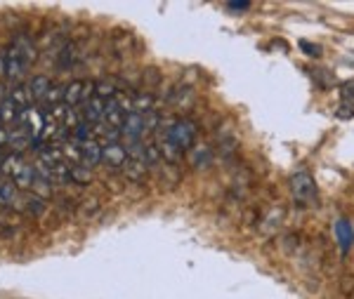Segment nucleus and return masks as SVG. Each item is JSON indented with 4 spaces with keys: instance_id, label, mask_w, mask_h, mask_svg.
<instances>
[{
    "instance_id": "17",
    "label": "nucleus",
    "mask_w": 354,
    "mask_h": 299,
    "mask_svg": "<svg viewBox=\"0 0 354 299\" xmlns=\"http://www.w3.org/2000/svg\"><path fill=\"white\" fill-rule=\"evenodd\" d=\"M147 168H149L147 163H140V160H132V158H128V163L123 165L125 175H128L132 181H140V179H145Z\"/></svg>"
},
{
    "instance_id": "3",
    "label": "nucleus",
    "mask_w": 354,
    "mask_h": 299,
    "mask_svg": "<svg viewBox=\"0 0 354 299\" xmlns=\"http://www.w3.org/2000/svg\"><path fill=\"white\" fill-rule=\"evenodd\" d=\"M17 125H19V130L24 132V135H29L31 140H41L43 135V125H45V113L38 109H26L19 113V118H17Z\"/></svg>"
},
{
    "instance_id": "14",
    "label": "nucleus",
    "mask_w": 354,
    "mask_h": 299,
    "mask_svg": "<svg viewBox=\"0 0 354 299\" xmlns=\"http://www.w3.org/2000/svg\"><path fill=\"white\" fill-rule=\"evenodd\" d=\"M10 99L17 104V109H19V111L31 109V104H33V97H31L29 87H14V90L10 92Z\"/></svg>"
},
{
    "instance_id": "16",
    "label": "nucleus",
    "mask_w": 354,
    "mask_h": 299,
    "mask_svg": "<svg viewBox=\"0 0 354 299\" xmlns=\"http://www.w3.org/2000/svg\"><path fill=\"white\" fill-rule=\"evenodd\" d=\"M24 168H26V163L19 156H8V158L3 160V165H0V170H3V173L8 175V177H12V181H14V177L19 175Z\"/></svg>"
},
{
    "instance_id": "10",
    "label": "nucleus",
    "mask_w": 354,
    "mask_h": 299,
    "mask_svg": "<svg viewBox=\"0 0 354 299\" xmlns=\"http://www.w3.org/2000/svg\"><path fill=\"white\" fill-rule=\"evenodd\" d=\"M210 160H213V151L206 144H194L189 148V165L194 168H208Z\"/></svg>"
},
{
    "instance_id": "12",
    "label": "nucleus",
    "mask_w": 354,
    "mask_h": 299,
    "mask_svg": "<svg viewBox=\"0 0 354 299\" xmlns=\"http://www.w3.org/2000/svg\"><path fill=\"white\" fill-rule=\"evenodd\" d=\"M50 87H52L50 78H45V76H36V78L29 82V92H31L33 102H43L45 95L50 92Z\"/></svg>"
},
{
    "instance_id": "26",
    "label": "nucleus",
    "mask_w": 354,
    "mask_h": 299,
    "mask_svg": "<svg viewBox=\"0 0 354 299\" xmlns=\"http://www.w3.org/2000/svg\"><path fill=\"white\" fill-rule=\"evenodd\" d=\"M5 74V54H0V76Z\"/></svg>"
},
{
    "instance_id": "18",
    "label": "nucleus",
    "mask_w": 354,
    "mask_h": 299,
    "mask_svg": "<svg viewBox=\"0 0 354 299\" xmlns=\"http://www.w3.org/2000/svg\"><path fill=\"white\" fill-rule=\"evenodd\" d=\"M95 127H92L90 123H85V120H83V123L76 127L74 130V142H79V144H85V142H90V140H95Z\"/></svg>"
},
{
    "instance_id": "13",
    "label": "nucleus",
    "mask_w": 354,
    "mask_h": 299,
    "mask_svg": "<svg viewBox=\"0 0 354 299\" xmlns=\"http://www.w3.org/2000/svg\"><path fill=\"white\" fill-rule=\"evenodd\" d=\"M19 113L21 111L17 109V104L12 102V99H5V102H0V118H3V125L8 127V125H14L17 123V118H19Z\"/></svg>"
},
{
    "instance_id": "4",
    "label": "nucleus",
    "mask_w": 354,
    "mask_h": 299,
    "mask_svg": "<svg viewBox=\"0 0 354 299\" xmlns=\"http://www.w3.org/2000/svg\"><path fill=\"white\" fill-rule=\"evenodd\" d=\"M145 132H147L145 130V115L137 113V111H132V113L125 115V123H123V127H121V137H125L130 144H137Z\"/></svg>"
},
{
    "instance_id": "11",
    "label": "nucleus",
    "mask_w": 354,
    "mask_h": 299,
    "mask_svg": "<svg viewBox=\"0 0 354 299\" xmlns=\"http://www.w3.org/2000/svg\"><path fill=\"white\" fill-rule=\"evenodd\" d=\"M83 87H85V82L83 80H74L64 87V107L74 109L76 104L83 102Z\"/></svg>"
},
{
    "instance_id": "5",
    "label": "nucleus",
    "mask_w": 354,
    "mask_h": 299,
    "mask_svg": "<svg viewBox=\"0 0 354 299\" xmlns=\"http://www.w3.org/2000/svg\"><path fill=\"white\" fill-rule=\"evenodd\" d=\"M128 158H130L128 148L118 142H109L102 151V163H107V168H114V170L123 168V165L128 163Z\"/></svg>"
},
{
    "instance_id": "25",
    "label": "nucleus",
    "mask_w": 354,
    "mask_h": 299,
    "mask_svg": "<svg viewBox=\"0 0 354 299\" xmlns=\"http://www.w3.org/2000/svg\"><path fill=\"white\" fill-rule=\"evenodd\" d=\"M10 142V132L5 130V127H0V146H3V144H8Z\"/></svg>"
},
{
    "instance_id": "22",
    "label": "nucleus",
    "mask_w": 354,
    "mask_h": 299,
    "mask_svg": "<svg viewBox=\"0 0 354 299\" xmlns=\"http://www.w3.org/2000/svg\"><path fill=\"white\" fill-rule=\"evenodd\" d=\"M300 47L305 49L309 57H319V54H322V47H319V45H312V43H307V41H302V43H300Z\"/></svg>"
},
{
    "instance_id": "6",
    "label": "nucleus",
    "mask_w": 354,
    "mask_h": 299,
    "mask_svg": "<svg viewBox=\"0 0 354 299\" xmlns=\"http://www.w3.org/2000/svg\"><path fill=\"white\" fill-rule=\"evenodd\" d=\"M102 151H104V146L97 140L81 144V168L90 170V168H95V165L102 163Z\"/></svg>"
},
{
    "instance_id": "28",
    "label": "nucleus",
    "mask_w": 354,
    "mask_h": 299,
    "mask_svg": "<svg viewBox=\"0 0 354 299\" xmlns=\"http://www.w3.org/2000/svg\"><path fill=\"white\" fill-rule=\"evenodd\" d=\"M0 127H5V125H3V118H0Z\"/></svg>"
},
{
    "instance_id": "19",
    "label": "nucleus",
    "mask_w": 354,
    "mask_h": 299,
    "mask_svg": "<svg viewBox=\"0 0 354 299\" xmlns=\"http://www.w3.org/2000/svg\"><path fill=\"white\" fill-rule=\"evenodd\" d=\"M33 177H36V170H33L31 165H26V168L14 177L17 189H31V186H33Z\"/></svg>"
},
{
    "instance_id": "1",
    "label": "nucleus",
    "mask_w": 354,
    "mask_h": 299,
    "mask_svg": "<svg viewBox=\"0 0 354 299\" xmlns=\"http://www.w3.org/2000/svg\"><path fill=\"white\" fill-rule=\"evenodd\" d=\"M196 132H198V127L194 120L180 118V120H173V123H170V127L163 135V140L170 142L177 151L182 153V151H189L194 144H196Z\"/></svg>"
},
{
    "instance_id": "8",
    "label": "nucleus",
    "mask_w": 354,
    "mask_h": 299,
    "mask_svg": "<svg viewBox=\"0 0 354 299\" xmlns=\"http://www.w3.org/2000/svg\"><path fill=\"white\" fill-rule=\"evenodd\" d=\"M104 109H107V102L95 95L90 102H85V107L81 109L83 120H85V123H90V125H95V123L99 125V123H102V118H104Z\"/></svg>"
},
{
    "instance_id": "27",
    "label": "nucleus",
    "mask_w": 354,
    "mask_h": 299,
    "mask_svg": "<svg viewBox=\"0 0 354 299\" xmlns=\"http://www.w3.org/2000/svg\"><path fill=\"white\" fill-rule=\"evenodd\" d=\"M5 158H8V156H5V153H3V148H0V165H3V160Z\"/></svg>"
},
{
    "instance_id": "20",
    "label": "nucleus",
    "mask_w": 354,
    "mask_h": 299,
    "mask_svg": "<svg viewBox=\"0 0 354 299\" xmlns=\"http://www.w3.org/2000/svg\"><path fill=\"white\" fill-rule=\"evenodd\" d=\"M135 111L142 115H147L149 111H152V97L149 95H137L135 97Z\"/></svg>"
},
{
    "instance_id": "21",
    "label": "nucleus",
    "mask_w": 354,
    "mask_h": 299,
    "mask_svg": "<svg viewBox=\"0 0 354 299\" xmlns=\"http://www.w3.org/2000/svg\"><path fill=\"white\" fill-rule=\"evenodd\" d=\"M31 189H36L38 193H41V196H50V193H52V184H50V181H45L43 179V177H33V186Z\"/></svg>"
},
{
    "instance_id": "15",
    "label": "nucleus",
    "mask_w": 354,
    "mask_h": 299,
    "mask_svg": "<svg viewBox=\"0 0 354 299\" xmlns=\"http://www.w3.org/2000/svg\"><path fill=\"white\" fill-rule=\"evenodd\" d=\"M0 203L3 205L19 203V189H17L14 181H3V184H0Z\"/></svg>"
},
{
    "instance_id": "9",
    "label": "nucleus",
    "mask_w": 354,
    "mask_h": 299,
    "mask_svg": "<svg viewBox=\"0 0 354 299\" xmlns=\"http://www.w3.org/2000/svg\"><path fill=\"white\" fill-rule=\"evenodd\" d=\"M354 113V80H347L340 85V107L338 115L340 118H350Z\"/></svg>"
},
{
    "instance_id": "7",
    "label": "nucleus",
    "mask_w": 354,
    "mask_h": 299,
    "mask_svg": "<svg viewBox=\"0 0 354 299\" xmlns=\"http://www.w3.org/2000/svg\"><path fill=\"white\" fill-rule=\"evenodd\" d=\"M335 231V241H338V247L342 254H347L354 247V226L350 224V219H338L333 224Z\"/></svg>"
},
{
    "instance_id": "24",
    "label": "nucleus",
    "mask_w": 354,
    "mask_h": 299,
    "mask_svg": "<svg viewBox=\"0 0 354 299\" xmlns=\"http://www.w3.org/2000/svg\"><path fill=\"white\" fill-rule=\"evenodd\" d=\"M227 8H229V10H236V12H243V10L251 8V3H248V0H241V3H227Z\"/></svg>"
},
{
    "instance_id": "23",
    "label": "nucleus",
    "mask_w": 354,
    "mask_h": 299,
    "mask_svg": "<svg viewBox=\"0 0 354 299\" xmlns=\"http://www.w3.org/2000/svg\"><path fill=\"white\" fill-rule=\"evenodd\" d=\"M26 210H29V212H33V214H38L43 210V201L38 196L29 198V205H26Z\"/></svg>"
},
{
    "instance_id": "2",
    "label": "nucleus",
    "mask_w": 354,
    "mask_h": 299,
    "mask_svg": "<svg viewBox=\"0 0 354 299\" xmlns=\"http://www.w3.org/2000/svg\"><path fill=\"white\" fill-rule=\"evenodd\" d=\"M291 193L298 203L302 205H314L319 201V189L314 177L307 173V170H298L291 177Z\"/></svg>"
}]
</instances>
